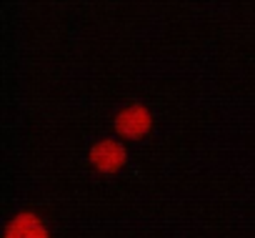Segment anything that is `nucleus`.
Returning a JSON list of instances; mask_svg holds the SVG:
<instances>
[{"label": "nucleus", "mask_w": 255, "mask_h": 238, "mask_svg": "<svg viewBox=\"0 0 255 238\" xmlns=\"http://www.w3.org/2000/svg\"><path fill=\"white\" fill-rule=\"evenodd\" d=\"M113 126H115V133L120 138L138 141V138L150 133V128H153V113L143 103H130V105H125V108L118 110Z\"/></svg>", "instance_id": "nucleus-1"}, {"label": "nucleus", "mask_w": 255, "mask_h": 238, "mask_svg": "<svg viewBox=\"0 0 255 238\" xmlns=\"http://www.w3.org/2000/svg\"><path fill=\"white\" fill-rule=\"evenodd\" d=\"M88 161L90 166L98 171V173H118L125 163H128V151L120 141L115 138H103L98 143L90 146V153H88Z\"/></svg>", "instance_id": "nucleus-2"}, {"label": "nucleus", "mask_w": 255, "mask_h": 238, "mask_svg": "<svg viewBox=\"0 0 255 238\" xmlns=\"http://www.w3.org/2000/svg\"><path fill=\"white\" fill-rule=\"evenodd\" d=\"M3 238H50V231L38 213L20 211L5 223Z\"/></svg>", "instance_id": "nucleus-3"}]
</instances>
